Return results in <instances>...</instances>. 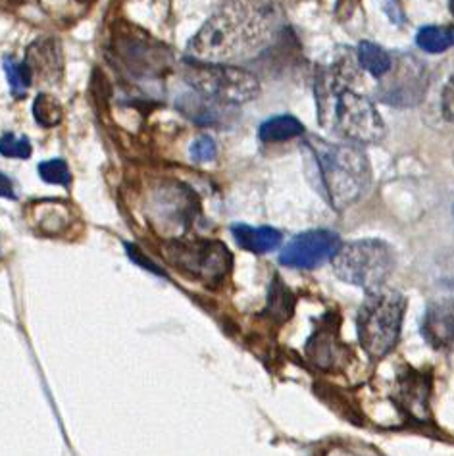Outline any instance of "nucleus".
Segmentation results:
<instances>
[{"label":"nucleus","mask_w":454,"mask_h":456,"mask_svg":"<svg viewBox=\"0 0 454 456\" xmlns=\"http://www.w3.org/2000/svg\"><path fill=\"white\" fill-rule=\"evenodd\" d=\"M191 159L195 162H210L216 159V142L212 137L202 135L191 145Z\"/></svg>","instance_id":"nucleus-23"},{"label":"nucleus","mask_w":454,"mask_h":456,"mask_svg":"<svg viewBox=\"0 0 454 456\" xmlns=\"http://www.w3.org/2000/svg\"><path fill=\"white\" fill-rule=\"evenodd\" d=\"M126 248H127V255H129V258L134 260L135 264H139V266H142L145 270H149V272H152V273H157V275H164V272L157 266V264L154 262H150L145 255H142V250H139L137 247H134V245H126Z\"/></svg>","instance_id":"nucleus-25"},{"label":"nucleus","mask_w":454,"mask_h":456,"mask_svg":"<svg viewBox=\"0 0 454 456\" xmlns=\"http://www.w3.org/2000/svg\"><path fill=\"white\" fill-rule=\"evenodd\" d=\"M404 312L406 298L402 293L384 289V287L368 291L356 314V333L358 343L369 358L379 360L395 349L401 338Z\"/></svg>","instance_id":"nucleus-4"},{"label":"nucleus","mask_w":454,"mask_h":456,"mask_svg":"<svg viewBox=\"0 0 454 456\" xmlns=\"http://www.w3.org/2000/svg\"><path fill=\"white\" fill-rule=\"evenodd\" d=\"M341 247V237L328 230H312L293 237L280 253V262L283 266L298 270L318 268L336 256Z\"/></svg>","instance_id":"nucleus-8"},{"label":"nucleus","mask_w":454,"mask_h":456,"mask_svg":"<svg viewBox=\"0 0 454 456\" xmlns=\"http://www.w3.org/2000/svg\"><path fill=\"white\" fill-rule=\"evenodd\" d=\"M416 45L429 54H441L454 46V26H426L416 35Z\"/></svg>","instance_id":"nucleus-17"},{"label":"nucleus","mask_w":454,"mask_h":456,"mask_svg":"<svg viewBox=\"0 0 454 456\" xmlns=\"http://www.w3.org/2000/svg\"><path fill=\"white\" fill-rule=\"evenodd\" d=\"M384 8H385V14L389 16V20L393 23H397V26H402V23H404V14H402V8L399 4V0H384Z\"/></svg>","instance_id":"nucleus-26"},{"label":"nucleus","mask_w":454,"mask_h":456,"mask_svg":"<svg viewBox=\"0 0 454 456\" xmlns=\"http://www.w3.org/2000/svg\"><path fill=\"white\" fill-rule=\"evenodd\" d=\"M356 54H358V64H361L369 76H374L377 79L385 77L393 68L391 54L385 49H381V46L376 43L362 41L358 45Z\"/></svg>","instance_id":"nucleus-16"},{"label":"nucleus","mask_w":454,"mask_h":456,"mask_svg":"<svg viewBox=\"0 0 454 456\" xmlns=\"http://www.w3.org/2000/svg\"><path fill=\"white\" fill-rule=\"evenodd\" d=\"M168 260L189 275L205 283H218L230 273L233 256L220 241H172L168 247Z\"/></svg>","instance_id":"nucleus-7"},{"label":"nucleus","mask_w":454,"mask_h":456,"mask_svg":"<svg viewBox=\"0 0 454 456\" xmlns=\"http://www.w3.org/2000/svg\"><path fill=\"white\" fill-rule=\"evenodd\" d=\"M0 154L6 156V159L26 160L31 156V145L26 137L16 139L12 134H6L3 139H0Z\"/></svg>","instance_id":"nucleus-22"},{"label":"nucleus","mask_w":454,"mask_h":456,"mask_svg":"<svg viewBox=\"0 0 454 456\" xmlns=\"http://www.w3.org/2000/svg\"><path fill=\"white\" fill-rule=\"evenodd\" d=\"M429 391H432V381L427 376L418 374L414 370L402 378L399 376L397 401L406 412H410L418 419L429 418Z\"/></svg>","instance_id":"nucleus-11"},{"label":"nucleus","mask_w":454,"mask_h":456,"mask_svg":"<svg viewBox=\"0 0 454 456\" xmlns=\"http://www.w3.org/2000/svg\"><path fill=\"white\" fill-rule=\"evenodd\" d=\"M441 108H443V116L449 122H454V74L447 81L443 89V97H441Z\"/></svg>","instance_id":"nucleus-24"},{"label":"nucleus","mask_w":454,"mask_h":456,"mask_svg":"<svg viewBox=\"0 0 454 456\" xmlns=\"http://www.w3.org/2000/svg\"><path fill=\"white\" fill-rule=\"evenodd\" d=\"M391 69L395 71V76L381 89V101L393 106H412L420 102L427 86L424 66L418 60L406 56L401 60L397 69L395 64H393Z\"/></svg>","instance_id":"nucleus-9"},{"label":"nucleus","mask_w":454,"mask_h":456,"mask_svg":"<svg viewBox=\"0 0 454 456\" xmlns=\"http://www.w3.org/2000/svg\"><path fill=\"white\" fill-rule=\"evenodd\" d=\"M304 147L314 159L321 191L336 210H346L361 200L372 183L368 156L356 142H328L310 137Z\"/></svg>","instance_id":"nucleus-2"},{"label":"nucleus","mask_w":454,"mask_h":456,"mask_svg":"<svg viewBox=\"0 0 454 456\" xmlns=\"http://www.w3.org/2000/svg\"><path fill=\"white\" fill-rule=\"evenodd\" d=\"M231 233L237 245L255 255H268L281 245V232L273 227H250L247 224H233Z\"/></svg>","instance_id":"nucleus-13"},{"label":"nucleus","mask_w":454,"mask_h":456,"mask_svg":"<svg viewBox=\"0 0 454 456\" xmlns=\"http://www.w3.org/2000/svg\"><path fill=\"white\" fill-rule=\"evenodd\" d=\"M422 333L426 341L435 349L454 346V298H443L427 308Z\"/></svg>","instance_id":"nucleus-10"},{"label":"nucleus","mask_w":454,"mask_h":456,"mask_svg":"<svg viewBox=\"0 0 454 456\" xmlns=\"http://www.w3.org/2000/svg\"><path fill=\"white\" fill-rule=\"evenodd\" d=\"M183 77L200 97L223 106L250 102L260 93V81L250 71L222 62L187 58Z\"/></svg>","instance_id":"nucleus-6"},{"label":"nucleus","mask_w":454,"mask_h":456,"mask_svg":"<svg viewBox=\"0 0 454 456\" xmlns=\"http://www.w3.org/2000/svg\"><path fill=\"white\" fill-rule=\"evenodd\" d=\"M449 6H450V12L454 14V0H449Z\"/></svg>","instance_id":"nucleus-28"},{"label":"nucleus","mask_w":454,"mask_h":456,"mask_svg":"<svg viewBox=\"0 0 454 456\" xmlns=\"http://www.w3.org/2000/svg\"><path fill=\"white\" fill-rule=\"evenodd\" d=\"M39 175L43 182L53 185H64L68 187L71 182V174L68 170V164L60 159L46 160L39 164Z\"/></svg>","instance_id":"nucleus-21"},{"label":"nucleus","mask_w":454,"mask_h":456,"mask_svg":"<svg viewBox=\"0 0 454 456\" xmlns=\"http://www.w3.org/2000/svg\"><path fill=\"white\" fill-rule=\"evenodd\" d=\"M33 118L37 119L39 126L53 127L62 119V106L51 94L41 93L33 102Z\"/></svg>","instance_id":"nucleus-20"},{"label":"nucleus","mask_w":454,"mask_h":456,"mask_svg":"<svg viewBox=\"0 0 454 456\" xmlns=\"http://www.w3.org/2000/svg\"><path fill=\"white\" fill-rule=\"evenodd\" d=\"M26 64L31 69L33 79L41 81H56L62 74V53L54 39H39L35 41L26 56Z\"/></svg>","instance_id":"nucleus-12"},{"label":"nucleus","mask_w":454,"mask_h":456,"mask_svg":"<svg viewBox=\"0 0 454 456\" xmlns=\"http://www.w3.org/2000/svg\"><path fill=\"white\" fill-rule=\"evenodd\" d=\"M0 197L4 199H16L14 193V183H12V179L8 175H4L0 172Z\"/></svg>","instance_id":"nucleus-27"},{"label":"nucleus","mask_w":454,"mask_h":456,"mask_svg":"<svg viewBox=\"0 0 454 456\" xmlns=\"http://www.w3.org/2000/svg\"><path fill=\"white\" fill-rule=\"evenodd\" d=\"M304 134V126L295 116H273L258 129L262 142H283Z\"/></svg>","instance_id":"nucleus-15"},{"label":"nucleus","mask_w":454,"mask_h":456,"mask_svg":"<svg viewBox=\"0 0 454 456\" xmlns=\"http://www.w3.org/2000/svg\"><path fill=\"white\" fill-rule=\"evenodd\" d=\"M320 124L331 134L356 145H376L385 137V124L374 102L364 94L333 83L328 77L318 83Z\"/></svg>","instance_id":"nucleus-3"},{"label":"nucleus","mask_w":454,"mask_h":456,"mask_svg":"<svg viewBox=\"0 0 454 456\" xmlns=\"http://www.w3.org/2000/svg\"><path fill=\"white\" fill-rule=\"evenodd\" d=\"M308 351L314 362H318L321 368H329L331 362H336L339 353L336 335H331L329 331H318L314 338L308 341Z\"/></svg>","instance_id":"nucleus-18"},{"label":"nucleus","mask_w":454,"mask_h":456,"mask_svg":"<svg viewBox=\"0 0 454 456\" xmlns=\"http://www.w3.org/2000/svg\"><path fill=\"white\" fill-rule=\"evenodd\" d=\"M278 31L272 0H223L189 43V58L231 62L268 46Z\"/></svg>","instance_id":"nucleus-1"},{"label":"nucleus","mask_w":454,"mask_h":456,"mask_svg":"<svg viewBox=\"0 0 454 456\" xmlns=\"http://www.w3.org/2000/svg\"><path fill=\"white\" fill-rule=\"evenodd\" d=\"M4 71H6L12 94L18 99L26 97V93L33 83L29 66L26 62H16L14 58H4Z\"/></svg>","instance_id":"nucleus-19"},{"label":"nucleus","mask_w":454,"mask_h":456,"mask_svg":"<svg viewBox=\"0 0 454 456\" xmlns=\"http://www.w3.org/2000/svg\"><path fill=\"white\" fill-rule=\"evenodd\" d=\"M331 262L333 272L341 281L374 291L391 278L397 256L391 245L381 239H358L341 245Z\"/></svg>","instance_id":"nucleus-5"},{"label":"nucleus","mask_w":454,"mask_h":456,"mask_svg":"<svg viewBox=\"0 0 454 456\" xmlns=\"http://www.w3.org/2000/svg\"><path fill=\"white\" fill-rule=\"evenodd\" d=\"M177 108L191 119H195L197 124L207 126V124H220V119L223 118L225 110L231 106L218 104L210 99L200 97V94L195 91H191L177 99Z\"/></svg>","instance_id":"nucleus-14"}]
</instances>
